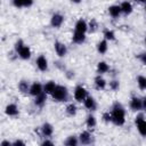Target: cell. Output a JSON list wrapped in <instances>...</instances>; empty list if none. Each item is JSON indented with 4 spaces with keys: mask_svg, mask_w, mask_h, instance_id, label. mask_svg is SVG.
<instances>
[{
    "mask_svg": "<svg viewBox=\"0 0 146 146\" xmlns=\"http://www.w3.org/2000/svg\"><path fill=\"white\" fill-rule=\"evenodd\" d=\"M97 51H98V54H100V55H104V54H106L107 52V50H108V41L107 40H105V39H103V40H100L98 43H97Z\"/></svg>",
    "mask_w": 146,
    "mask_h": 146,
    "instance_id": "20",
    "label": "cell"
},
{
    "mask_svg": "<svg viewBox=\"0 0 146 146\" xmlns=\"http://www.w3.org/2000/svg\"><path fill=\"white\" fill-rule=\"evenodd\" d=\"M10 145H13V143H10L8 140H2L1 141V146H10Z\"/></svg>",
    "mask_w": 146,
    "mask_h": 146,
    "instance_id": "40",
    "label": "cell"
},
{
    "mask_svg": "<svg viewBox=\"0 0 146 146\" xmlns=\"http://www.w3.org/2000/svg\"><path fill=\"white\" fill-rule=\"evenodd\" d=\"M94 84H95V88L97 90H104L106 88V86H107V82L100 74H98L94 80Z\"/></svg>",
    "mask_w": 146,
    "mask_h": 146,
    "instance_id": "16",
    "label": "cell"
},
{
    "mask_svg": "<svg viewBox=\"0 0 146 146\" xmlns=\"http://www.w3.org/2000/svg\"><path fill=\"white\" fill-rule=\"evenodd\" d=\"M96 70H97V73L102 75V74H105V73H107V72L110 71V65H108L106 62L100 60V62H98Z\"/></svg>",
    "mask_w": 146,
    "mask_h": 146,
    "instance_id": "23",
    "label": "cell"
},
{
    "mask_svg": "<svg viewBox=\"0 0 146 146\" xmlns=\"http://www.w3.org/2000/svg\"><path fill=\"white\" fill-rule=\"evenodd\" d=\"M41 145H42V146H44V145H54V143H52L51 140H49L48 138H46V139L41 143Z\"/></svg>",
    "mask_w": 146,
    "mask_h": 146,
    "instance_id": "38",
    "label": "cell"
},
{
    "mask_svg": "<svg viewBox=\"0 0 146 146\" xmlns=\"http://www.w3.org/2000/svg\"><path fill=\"white\" fill-rule=\"evenodd\" d=\"M104 35V39L107 40V41H114L115 40V32L113 30H110V29H106L103 33Z\"/></svg>",
    "mask_w": 146,
    "mask_h": 146,
    "instance_id": "29",
    "label": "cell"
},
{
    "mask_svg": "<svg viewBox=\"0 0 146 146\" xmlns=\"http://www.w3.org/2000/svg\"><path fill=\"white\" fill-rule=\"evenodd\" d=\"M135 123H136V127H137L139 135L143 137H146V120H145V116L143 113H139L136 115Z\"/></svg>",
    "mask_w": 146,
    "mask_h": 146,
    "instance_id": "3",
    "label": "cell"
},
{
    "mask_svg": "<svg viewBox=\"0 0 146 146\" xmlns=\"http://www.w3.org/2000/svg\"><path fill=\"white\" fill-rule=\"evenodd\" d=\"M144 43H145V46H146V36H145V39H144Z\"/></svg>",
    "mask_w": 146,
    "mask_h": 146,
    "instance_id": "44",
    "label": "cell"
},
{
    "mask_svg": "<svg viewBox=\"0 0 146 146\" xmlns=\"http://www.w3.org/2000/svg\"><path fill=\"white\" fill-rule=\"evenodd\" d=\"M46 100H47V94L43 91L42 94H40V95H38V96L34 97L33 103H34V105H35L36 107H40V108H41V107L44 106Z\"/></svg>",
    "mask_w": 146,
    "mask_h": 146,
    "instance_id": "18",
    "label": "cell"
},
{
    "mask_svg": "<svg viewBox=\"0 0 146 146\" xmlns=\"http://www.w3.org/2000/svg\"><path fill=\"white\" fill-rule=\"evenodd\" d=\"M129 107H130V110H132L133 112H140V111L144 108L143 99L139 98V97H132V98L130 99Z\"/></svg>",
    "mask_w": 146,
    "mask_h": 146,
    "instance_id": "7",
    "label": "cell"
},
{
    "mask_svg": "<svg viewBox=\"0 0 146 146\" xmlns=\"http://www.w3.org/2000/svg\"><path fill=\"white\" fill-rule=\"evenodd\" d=\"M143 105H144V108L146 110V97L143 98Z\"/></svg>",
    "mask_w": 146,
    "mask_h": 146,
    "instance_id": "43",
    "label": "cell"
},
{
    "mask_svg": "<svg viewBox=\"0 0 146 146\" xmlns=\"http://www.w3.org/2000/svg\"><path fill=\"white\" fill-rule=\"evenodd\" d=\"M111 114H112V123H114L115 125L122 127L125 123V108L121 103L115 102L113 104Z\"/></svg>",
    "mask_w": 146,
    "mask_h": 146,
    "instance_id": "1",
    "label": "cell"
},
{
    "mask_svg": "<svg viewBox=\"0 0 146 146\" xmlns=\"http://www.w3.org/2000/svg\"><path fill=\"white\" fill-rule=\"evenodd\" d=\"M83 105H84V107H86L88 111H90V112H94V111L97 110V102H96L95 98L91 97V96H88V97L83 100Z\"/></svg>",
    "mask_w": 146,
    "mask_h": 146,
    "instance_id": "15",
    "label": "cell"
},
{
    "mask_svg": "<svg viewBox=\"0 0 146 146\" xmlns=\"http://www.w3.org/2000/svg\"><path fill=\"white\" fill-rule=\"evenodd\" d=\"M64 23V16L59 13H55L51 15V18H50V25L54 27V29H59Z\"/></svg>",
    "mask_w": 146,
    "mask_h": 146,
    "instance_id": "6",
    "label": "cell"
},
{
    "mask_svg": "<svg viewBox=\"0 0 146 146\" xmlns=\"http://www.w3.org/2000/svg\"><path fill=\"white\" fill-rule=\"evenodd\" d=\"M5 113H6V115L11 116V117L17 116V115L19 114L18 106H17L16 104H14V103H10V104H8V105L5 107Z\"/></svg>",
    "mask_w": 146,
    "mask_h": 146,
    "instance_id": "13",
    "label": "cell"
},
{
    "mask_svg": "<svg viewBox=\"0 0 146 146\" xmlns=\"http://www.w3.org/2000/svg\"><path fill=\"white\" fill-rule=\"evenodd\" d=\"M64 144H65L66 146H76L78 144H80L79 137H76V136H74V135L68 136V137L66 138V140L64 141Z\"/></svg>",
    "mask_w": 146,
    "mask_h": 146,
    "instance_id": "27",
    "label": "cell"
},
{
    "mask_svg": "<svg viewBox=\"0 0 146 146\" xmlns=\"http://www.w3.org/2000/svg\"><path fill=\"white\" fill-rule=\"evenodd\" d=\"M65 75H66L68 79H72V78H74V72H72V71H66Z\"/></svg>",
    "mask_w": 146,
    "mask_h": 146,
    "instance_id": "39",
    "label": "cell"
},
{
    "mask_svg": "<svg viewBox=\"0 0 146 146\" xmlns=\"http://www.w3.org/2000/svg\"><path fill=\"white\" fill-rule=\"evenodd\" d=\"M13 145L14 146H17V145H25V141L21 140V139H16L15 141H13Z\"/></svg>",
    "mask_w": 146,
    "mask_h": 146,
    "instance_id": "37",
    "label": "cell"
},
{
    "mask_svg": "<svg viewBox=\"0 0 146 146\" xmlns=\"http://www.w3.org/2000/svg\"><path fill=\"white\" fill-rule=\"evenodd\" d=\"M65 113H66V115H68V116H75L76 113H78V107H76V105H75L74 103L67 104L66 107H65Z\"/></svg>",
    "mask_w": 146,
    "mask_h": 146,
    "instance_id": "25",
    "label": "cell"
},
{
    "mask_svg": "<svg viewBox=\"0 0 146 146\" xmlns=\"http://www.w3.org/2000/svg\"><path fill=\"white\" fill-rule=\"evenodd\" d=\"M102 119H103V121L105 123L112 122V114H111V112H104L103 115H102Z\"/></svg>",
    "mask_w": 146,
    "mask_h": 146,
    "instance_id": "32",
    "label": "cell"
},
{
    "mask_svg": "<svg viewBox=\"0 0 146 146\" xmlns=\"http://www.w3.org/2000/svg\"><path fill=\"white\" fill-rule=\"evenodd\" d=\"M24 44H25V43H24V41H23L22 39H18V40L15 42V44H14V50H15V52L17 54V51H18V50H19Z\"/></svg>",
    "mask_w": 146,
    "mask_h": 146,
    "instance_id": "33",
    "label": "cell"
},
{
    "mask_svg": "<svg viewBox=\"0 0 146 146\" xmlns=\"http://www.w3.org/2000/svg\"><path fill=\"white\" fill-rule=\"evenodd\" d=\"M42 92H43V86H42L40 82L35 81V82H33V83L31 84L30 91H29V94H30L31 96L35 97V96H38V95H40V94H42Z\"/></svg>",
    "mask_w": 146,
    "mask_h": 146,
    "instance_id": "11",
    "label": "cell"
},
{
    "mask_svg": "<svg viewBox=\"0 0 146 146\" xmlns=\"http://www.w3.org/2000/svg\"><path fill=\"white\" fill-rule=\"evenodd\" d=\"M99 25H98V22L95 19V18H91L90 22L88 23V32L89 33H95L97 30H98Z\"/></svg>",
    "mask_w": 146,
    "mask_h": 146,
    "instance_id": "28",
    "label": "cell"
},
{
    "mask_svg": "<svg viewBox=\"0 0 146 146\" xmlns=\"http://www.w3.org/2000/svg\"><path fill=\"white\" fill-rule=\"evenodd\" d=\"M40 130H41V135H42L44 138H49V137H51L52 133H54V127H52V124L49 123V122H44V123L41 125Z\"/></svg>",
    "mask_w": 146,
    "mask_h": 146,
    "instance_id": "10",
    "label": "cell"
},
{
    "mask_svg": "<svg viewBox=\"0 0 146 146\" xmlns=\"http://www.w3.org/2000/svg\"><path fill=\"white\" fill-rule=\"evenodd\" d=\"M88 96H89V95H88V90H87L83 86L79 84V86H76V87L74 88L73 97H74V99H75L76 102H79V103H83V100H84Z\"/></svg>",
    "mask_w": 146,
    "mask_h": 146,
    "instance_id": "4",
    "label": "cell"
},
{
    "mask_svg": "<svg viewBox=\"0 0 146 146\" xmlns=\"http://www.w3.org/2000/svg\"><path fill=\"white\" fill-rule=\"evenodd\" d=\"M135 2H138V3H146V0H133Z\"/></svg>",
    "mask_w": 146,
    "mask_h": 146,
    "instance_id": "42",
    "label": "cell"
},
{
    "mask_svg": "<svg viewBox=\"0 0 146 146\" xmlns=\"http://www.w3.org/2000/svg\"><path fill=\"white\" fill-rule=\"evenodd\" d=\"M56 87H57L56 82L52 81V80H50V81H48V82H46V83L43 84V91H44L47 95H51Z\"/></svg>",
    "mask_w": 146,
    "mask_h": 146,
    "instance_id": "24",
    "label": "cell"
},
{
    "mask_svg": "<svg viewBox=\"0 0 146 146\" xmlns=\"http://www.w3.org/2000/svg\"><path fill=\"white\" fill-rule=\"evenodd\" d=\"M108 87H110V89L112 91H117L120 89V82H119V80H111L108 82Z\"/></svg>",
    "mask_w": 146,
    "mask_h": 146,
    "instance_id": "31",
    "label": "cell"
},
{
    "mask_svg": "<svg viewBox=\"0 0 146 146\" xmlns=\"http://www.w3.org/2000/svg\"><path fill=\"white\" fill-rule=\"evenodd\" d=\"M120 7H121V10H122V14L123 15H130L131 13H132V10H133V7H132V3L130 2V1H123L121 5H120Z\"/></svg>",
    "mask_w": 146,
    "mask_h": 146,
    "instance_id": "22",
    "label": "cell"
},
{
    "mask_svg": "<svg viewBox=\"0 0 146 146\" xmlns=\"http://www.w3.org/2000/svg\"><path fill=\"white\" fill-rule=\"evenodd\" d=\"M139 59H140V62H141L144 65H146V52L141 54V55L139 56Z\"/></svg>",
    "mask_w": 146,
    "mask_h": 146,
    "instance_id": "36",
    "label": "cell"
},
{
    "mask_svg": "<svg viewBox=\"0 0 146 146\" xmlns=\"http://www.w3.org/2000/svg\"><path fill=\"white\" fill-rule=\"evenodd\" d=\"M33 0H23V6H24V8H30V7H32V5H33Z\"/></svg>",
    "mask_w": 146,
    "mask_h": 146,
    "instance_id": "35",
    "label": "cell"
},
{
    "mask_svg": "<svg viewBox=\"0 0 146 146\" xmlns=\"http://www.w3.org/2000/svg\"><path fill=\"white\" fill-rule=\"evenodd\" d=\"M11 2L14 5V7H16V8H23L24 7L23 6V0H11Z\"/></svg>",
    "mask_w": 146,
    "mask_h": 146,
    "instance_id": "34",
    "label": "cell"
},
{
    "mask_svg": "<svg viewBox=\"0 0 146 146\" xmlns=\"http://www.w3.org/2000/svg\"><path fill=\"white\" fill-rule=\"evenodd\" d=\"M82 0H71V2L72 3H75V5H78V3H80Z\"/></svg>",
    "mask_w": 146,
    "mask_h": 146,
    "instance_id": "41",
    "label": "cell"
},
{
    "mask_svg": "<svg viewBox=\"0 0 146 146\" xmlns=\"http://www.w3.org/2000/svg\"><path fill=\"white\" fill-rule=\"evenodd\" d=\"M50 96L55 102H58V103L67 102L68 100V96H70L68 95V89L65 86L57 84V87L55 88V90L52 91V94Z\"/></svg>",
    "mask_w": 146,
    "mask_h": 146,
    "instance_id": "2",
    "label": "cell"
},
{
    "mask_svg": "<svg viewBox=\"0 0 146 146\" xmlns=\"http://www.w3.org/2000/svg\"><path fill=\"white\" fill-rule=\"evenodd\" d=\"M54 49H55L56 55H57L59 58L65 57V56L67 55V51H68L66 44L63 43V42H60V41H55V43H54Z\"/></svg>",
    "mask_w": 146,
    "mask_h": 146,
    "instance_id": "5",
    "label": "cell"
},
{
    "mask_svg": "<svg viewBox=\"0 0 146 146\" xmlns=\"http://www.w3.org/2000/svg\"><path fill=\"white\" fill-rule=\"evenodd\" d=\"M79 141L81 145H90L92 143V135L89 131H82L79 135Z\"/></svg>",
    "mask_w": 146,
    "mask_h": 146,
    "instance_id": "14",
    "label": "cell"
},
{
    "mask_svg": "<svg viewBox=\"0 0 146 146\" xmlns=\"http://www.w3.org/2000/svg\"><path fill=\"white\" fill-rule=\"evenodd\" d=\"M86 39H87L86 33H80V32H75L74 31V33L72 35V42L75 43V44H82V43H84L86 42Z\"/></svg>",
    "mask_w": 146,
    "mask_h": 146,
    "instance_id": "17",
    "label": "cell"
},
{
    "mask_svg": "<svg viewBox=\"0 0 146 146\" xmlns=\"http://www.w3.org/2000/svg\"><path fill=\"white\" fill-rule=\"evenodd\" d=\"M108 14H110L111 17L117 18L122 14V10H121L120 5H112V6H110L108 7Z\"/></svg>",
    "mask_w": 146,
    "mask_h": 146,
    "instance_id": "19",
    "label": "cell"
},
{
    "mask_svg": "<svg viewBox=\"0 0 146 146\" xmlns=\"http://www.w3.org/2000/svg\"><path fill=\"white\" fill-rule=\"evenodd\" d=\"M137 86L140 90H146V76L138 75L137 76Z\"/></svg>",
    "mask_w": 146,
    "mask_h": 146,
    "instance_id": "30",
    "label": "cell"
},
{
    "mask_svg": "<svg viewBox=\"0 0 146 146\" xmlns=\"http://www.w3.org/2000/svg\"><path fill=\"white\" fill-rule=\"evenodd\" d=\"M144 10H145V13H146V3H145V7H144Z\"/></svg>",
    "mask_w": 146,
    "mask_h": 146,
    "instance_id": "45",
    "label": "cell"
},
{
    "mask_svg": "<svg viewBox=\"0 0 146 146\" xmlns=\"http://www.w3.org/2000/svg\"><path fill=\"white\" fill-rule=\"evenodd\" d=\"M30 87H31V84L29 83V81H26V80H21L19 82H18V84H17V88H18V91L21 92V94H29V91H30Z\"/></svg>",
    "mask_w": 146,
    "mask_h": 146,
    "instance_id": "21",
    "label": "cell"
},
{
    "mask_svg": "<svg viewBox=\"0 0 146 146\" xmlns=\"http://www.w3.org/2000/svg\"><path fill=\"white\" fill-rule=\"evenodd\" d=\"M86 125L89 129H94L97 125V120H96V117L92 114H89L87 116V119H86Z\"/></svg>",
    "mask_w": 146,
    "mask_h": 146,
    "instance_id": "26",
    "label": "cell"
},
{
    "mask_svg": "<svg viewBox=\"0 0 146 146\" xmlns=\"http://www.w3.org/2000/svg\"><path fill=\"white\" fill-rule=\"evenodd\" d=\"M74 31L75 32H80V33H87L88 32V23H87V21H84L83 18L78 19L75 25H74Z\"/></svg>",
    "mask_w": 146,
    "mask_h": 146,
    "instance_id": "12",
    "label": "cell"
},
{
    "mask_svg": "<svg viewBox=\"0 0 146 146\" xmlns=\"http://www.w3.org/2000/svg\"><path fill=\"white\" fill-rule=\"evenodd\" d=\"M17 56H18L21 59H23V60H29V59L31 58V56H32L31 48H30L29 46L24 44V46L17 51Z\"/></svg>",
    "mask_w": 146,
    "mask_h": 146,
    "instance_id": "9",
    "label": "cell"
},
{
    "mask_svg": "<svg viewBox=\"0 0 146 146\" xmlns=\"http://www.w3.org/2000/svg\"><path fill=\"white\" fill-rule=\"evenodd\" d=\"M35 65L38 67L39 71L41 72H46L48 70V59L46 58V56L43 55H39L35 59Z\"/></svg>",
    "mask_w": 146,
    "mask_h": 146,
    "instance_id": "8",
    "label": "cell"
}]
</instances>
